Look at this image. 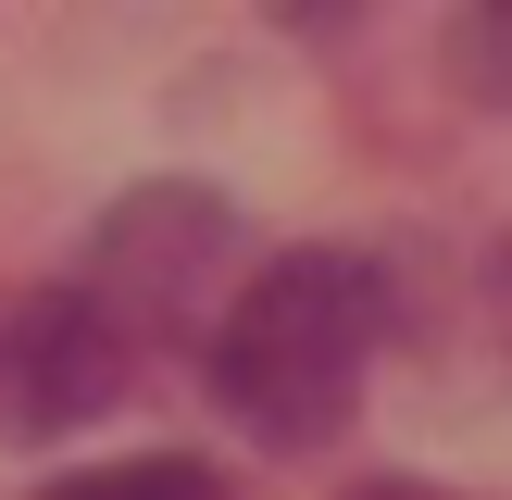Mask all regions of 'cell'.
Instances as JSON below:
<instances>
[{"label": "cell", "instance_id": "cell-1", "mask_svg": "<svg viewBox=\"0 0 512 500\" xmlns=\"http://www.w3.org/2000/svg\"><path fill=\"white\" fill-rule=\"evenodd\" d=\"M388 325H400V300H388L375 250H338V238L263 250L225 288L213 338H200V388H213V413L250 450H288L300 463V450H325L363 413V375L388 350Z\"/></svg>", "mask_w": 512, "mask_h": 500}, {"label": "cell", "instance_id": "cell-2", "mask_svg": "<svg viewBox=\"0 0 512 500\" xmlns=\"http://www.w3.org/2000/svg\"><path fill=\"white\" fill-rule=\"evenodd\" d=\"M238 275H250L238 200L200 188V175H150V188H125L113 213H100L75 300H88V313L150 363V350H200V338H213V313H225Z\"/></svg>", "mask_w": 512, "mask_h": 500}, {"label": "cell", "instance_id": "cell-3", "mask_svg": "<svg viewBox=\"0 0 512 500\" xmlns=\"http://www.w3.org/2000/svg\"><path fill=\"white\" fill-rule=\"evenodd\" d=\"M138 375V350L63 288H0V450H50L75 425H100Z\"/></svg>", "mask_w": 512, "mask_h": 500}, {"label": "cell", "instance_id": "cell-4", "mask_svg": "<svg viewBox=\"0 0 512 500\" xmlns=\"http://www.w3.org/2000/svg\"><path fill=\"white\" fill-rule=\"evenodd\" d=\"M38 500H238L200 450H138V463H88V475H50Z\"/></svg>", "mask_w": 512, "mask_h": 500}, {"label": "cell", "instance_id": "cell-5", "mask_svg": "<svg viewBox=\"0 0 512 500\" xmlns=\"http://www.w3.org/2000/svg\"><path fill=\"white\" fill-rule=\"evenodd\" d=\"M450 63H463V88L488 100V113H512V0H488V13L450 25Z\"/></svg>", "mask_w": 512, "mask_h": 500}, {"label": "cell", "instance_id": "cell-6", "mask_svg": "<svg viewBox=\"0 0 512 500\" xmlns=\"http://www.w3.org/2000/svg\"><path fill=\"white\" fill-rule=\"evenodd\" d=\"M475 325H488V363H500V388H512V225L488 238V263H475Z\"/></svg>", "mask_w": 512, "mask_h": 500}, {"label": "cell", "instance_id": "cell-7", "mask_svg": "<svg viewBox=\"0 0 512 500\" xmlns=\"http://www.w3.org/2000/svg\"><path fill=\"white\" fill-rule=\"evenodd\" d=\"M338 500H450V488H425V475H363V488H338Z\"/></svg>", "mask_w": 512, "mask_h": 500}]
</instances>
